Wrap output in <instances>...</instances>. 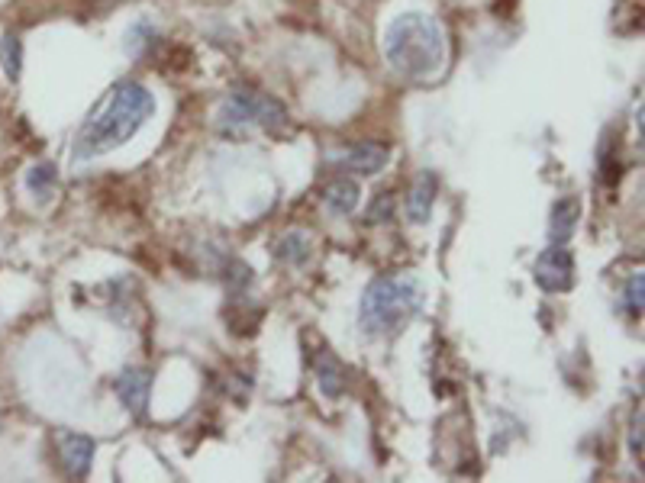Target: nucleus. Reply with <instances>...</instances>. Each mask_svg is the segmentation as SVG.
Listing matches in <instances>:
<instances>
[{"label":"nucleus","mask_w":645,"mask_h":483,"mask_svg":"<svg viewBox=\"0 0 645 483\" xmlns=\"http://www.w3.org/2000/svg\"><path fill=\"white\" fill-rule=\"evenodd\" d=\"M155 113V97L149 87H142L136 81H123L110 91L88 126L81 129V136L75 142V158L88 161L97 155H107L113 149H120L123 142H129L146 120Z\"/></svg>","instance_id":"f257e3e1"},{"label":"nucleus","mask_w":645,"mask_h":483,"mask_svg":"<svg viewBox=\"0 0 645 483\" xmlns=\"http://www.w3.org/2000/svg\"><path fill=\"white\" fill-rule=\"evenodd\" d=\"M317 374H320V390L326 397H339V393L346 390V368H342L329 351H323L317 358Z\"/></svg>","instance_id":"f8f14e48"},{"label":"nucleus","mask_w":645,"mask_h":483,"mask_svg":"<svg viewBox=\"0 0 645 483\" xmlns=\"http://www.w3.org/2000/svg\"><path fill=\"white\" fill-rule=\"evenodd\" d=\"M436 190H439V178H436V174H433V171H420V178L413 181L410 197H407V216H410V223H426L429 213H433Z\"/></svg>","instance_id":"9d476101"},{"label":"nucleus","mask_w":645,"mask_h":483,"mask_svg":"<svg viewBox=\"0 0 645 483\" xmlns=\"http://www.w3.org/2000/svg\"><path fill=\"white\" fill-rule=\"evenodd\" d=\"M391 213H394V197L391 194H381L375 203H371L368 219H371V223H384V219H391Z\"/></svg>","instance_id":"f3484780"},{"label":"nucleus","mask_w":645,"mask_h":483,"mask_svg":"<svg viewBox=\"0 0 645 483\" xmlns=\"http://www.w3.org/2000/svg\"><path fill=\"white\" fill-rule=\"evenodd\" d=\"M642 297H645V277L636 274L633 281L626 284V313L629 316H642Z\"/></svg>","instance_id":"dca6fc26"},{"label":"nucleus","mask_w":645,"mask_h":483,"mask_svg":"<svg viewBox=\"0 0 645 483\" xmlns=\"http://www.w3.org/2000/svg\"><path fill=\"white\" fill-rule=\"evenodd\" d=\"M629 448H633L636 461H642V413L636 416V426H633V435H629Z\"/></svg>","instance_id":"a211bd4d"},{"label":"nucleus","mask_w":645,"mask_h":483,"mask_svg":"<svg viewBox=\"0 0 645 483\" xmlns=\"http://www.w3.org/2000/svg\"><path fill=\"white\" fill-rule=\"evenodd\" d=\"M578 223H581V200L578 197L555 200L552 216H549V239H552V245H565L571 236H575Z\"/></svg>","instance_id":"1a4fd4ad"},{"label":"nucleus","mask_w":645,"mask_h":483,"mask_svg":"<svg viewBox=\"0 0 645 483\" xmlns=\"http://www.w3.org/2000/svg\"><path fill=\"white\" fill-rule=\"evenodd\" d=\"M59 455H62V467L71 477H88L94 464V442L88 435H62Z\"/></svg>","instance_id":"0eeeda50"},{"label":"nucleus","mask_w":645,"mask_h":483,"mask_svg":"<svg viewBox=\"0 0 645 483\" xmlns=\"http://www.w3.org/2000/svg\"><path fill=\"white\" fill-rule=\"evenodd\" d=\"M113 390L117 397L126 403V409L133 416H146L149 413V397H152V374L146 368H126L117 380H113Z\"/></svg>","instance_id":"423d86ee"},{"label":"nucleus","mask_w":645,"mask_h":483,"mask_svg":"<svg viewBox=\"0 0 645 483\" xmlns=\"http://www.w3.org/2000/svg\"><path fill=\"white\" fill-rule=\"evenodd\" d=\"M217 126L226 136H246L252 129H288V110H284L275 97L258 94V91H233L226 97V104L217 113Z\"/></svg>","instance_id":"20e7f679"},{"label":"nucleus","mask_w":645,"mask_h":483,"mask_svg":"<svg viewBox=\"0 0 645 483\" xmlns=\"http://www.w3.org/2000/svg\"><path fill=\"white\" fill-rule=\"evenodd\" d=\"M384 55L400 78L429 81L446 65V39L429 13H400L387 26Z\"/></svg>","instance_id":"f03ea898"},{"label":"nucleus","mask_w":645,"mask_h":483,"mask_svg":"<svg viewBox=\"0 0 645 483\" xmlns=\"http://www.w3.org/2000/svg\"><path fill=\"white\" fill-rule=\"evenodd\" d=\"M391 152H387V145L381 142H362V145H352L349 152H342L339 158V168L346 171H355V174H378Z\"/></svg>","instance_id":"6e6552de"},{"label":"nucleus","mask_w":645,"mask_h":483,"mask_svg":"<svg viewBox=\"0 0 645 483\" xmlns=\"http://www.w3.org/2000/svg\"><path fill=\"white\" fill-rule=\"evenodd\" d=\"M426 300V290L420 284V277L413 274H391L371 281L362 310H358V322H362L365 335H394L407 326V322L420 313V306Z\"/></svg>","instance_id":"7ed1b4c3"},{"label":"nucleus","mask_w":645,"mask_h":483,"mask_svg":"<svg viewBox=\"0 0 645 483\" xmlns=\"http://www.w3.org/2000/svg\"><path fill=\"white\" fill-rule=\"evenodd\" d=\"M0 65H4V75L10 81H20V75H23V42H20V36L7 33L4 39H0Z\"/></svg>","instance_id":"4468645a"},{"label":"nucleus","mask_w":645,"mask_h":483,"mask_svg":"<svg viewBox=\"0 0 645 483\" xmlns=\"http://www.w3.org/2000/svg\"><path fill=\"white\" fill-rule=\"evenodd\" d=\"M55 181H59V171H55V165H49V161H39V165L26 171V187H30L39 200H49V194L55 190Z\"/></svg>","instance_id":"2eb2a0df"},{"label":"nucleus","mask_w":645,"mask_h":483,"mask_svg":"<svg viewBox=\"0 0 645 483\" xmlns=\"http://www.w3.org/2000/svg\"><path fill=\"white\" fill-rule=\"evenodd\" d=\"M275 258L284 261V265H304L310 258V239L304 232H288V236H281L278 245H275Z\"/></svg>","instance_id":"ddd939ff"},{"label":"nucleus","mask_w":645,"mask_h":483,"mask_svg":"<svg viewBox=\"0 0 645 483\" xmlns=\"http://www.w3.org/2000/svg\"><path fill=\"white\" fill-rule=\"evenodd\" d=\"M536 284L549 294H565L575 284V255L568 252L565 245H552L539 255L536 261Z\"/></svg>","instance_id":"39448f33"},{"label":"nucleus","mask_w":645,"mask_h":483,"mask_svg":"<svg viewBox=\"0 0 645 483\" xmlns=\"http://www.w3.org/2000/svg\"><path fill=\"white\" fill-rule=\"evenodd\" d=\"M358 207V184L349 178H339L326 187V210L336 216H349Z\"/></svg>","instance_id":"9b49d317"}]
</instances>
